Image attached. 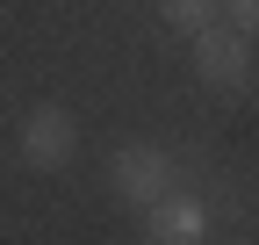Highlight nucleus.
<instances>
[{
  "mask_svg": "<svg viewBox=\"0 0 259 245\" xmlns=\"http://www.w3.org/2000/svg\"><path fill=\"white\" fill-rule=\"evenodd\" d=\"M173 180H180V159L158 151V144H122L115 159H108V188H115V202H130V209L166 202Z\"/></svg>",
  "mask_w": 259,
  "mask_h": 245,
  "instance_id": "1",
  "label": "nucleus"
},
{
  "mask_svg": "<svg viewBox=\"0 0 259 245\" xmlns=\"http://www.w3.org/2000/svg\"><path fill=\"white\" fill-rule=\"evenodd\" d=\"M15 151H22V166H36V173H58V166H72V151H79V123L65 115L58 101H44V108H29V115H22V130H15Z\"/></svg>",
  "mask_w": 259,
  "mask_h": 245,
  "instance_id": "2",
  "label": "nucleus"
},
{
  "mask_svg": "<svg viewBox=\"0 0 259 245\" xmlns=\"http://www.w3.org/2000/svg\"><path fill=\"white\" fill-rule=\"evenodd\" d=\"M144 245H209V202L173 188L166 202L144 209Z\"/></svg>",
  "mask_w": 259,
  "mask_h": 245,
  "instance_id": "3",
  "label": "nucleus"
},
{
  "mask_svg": "<svg viewBox=\"0 0 259 245\" xmlns=\"http://www.w3.org/2000/svg\"><path fill=\"white\" fill-rule=\"evenodd\" d=\"M194 72H202L209 87H245V72H252V36L231 29V22L202 29V36H194Z\"/></svg>",
  "mask_w": 259,
  "mask_h": 245,
  "instance_id": "4",
  "label": "nucleus"
},
{
  "mask_svg": "<svg viewBox=\"0 0 259 245\" xmlns=\"http://www.w3.org/2000/svg\"><path fill=\"white\" fill-rule=\"evenodd\" d=\"M166 22L180 29V36H202V29L223 22V0H166Z\"/></svg>",
  "mask_w": 259,
  "mask_h": 245,
  "instance_id": "5",
  "label": "nucleus"
},
{
  "mask_svg": "<svg viewBox=\"0 0 259 245\" xmlns=\"http://www.w3.org/2000/svg\"><path fill=\"white\" fill-rule=\"evenodd\" d=\"M223 22L245 29V36H259V0H223Z\"/></svg>",
  "mask_w": 259,
  "mask_h": 245,
  "instance_id": "6",
  "label": "nucleus"
}]
</instances>
